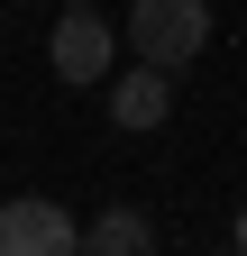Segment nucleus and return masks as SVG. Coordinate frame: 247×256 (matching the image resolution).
<instances>
[{
	"instance_id": "2",
	"label": "nucleus",
	"mask_w": 247,
	"mask_h": 256,
	"mask_svg": "<svg viewBox=\"0 0 247 256\" xmlns=\"http://www.w3.org/2000/svg\"><path fill=\"white\" fill-rule=\"evenodd\" d=\"M46 64L64 74V92H101L110 64H119V28H110L101 10H64L55 37H46Z\"/></svg>"
},
{
	"instance_id": "3",
	"label": "nucleus",
	"mask_w": 247,
	"mask_h": 256,
	"mask_svg": "<svg viewBox=\"0 0 247 256\" xmlns=\"http://www.w3.org/2000/svg\"><path fill=\"white\" fill-rule=\"evenodd\" d=\"M74 247H82V220H64L55 202L37 192L0 202V256H74Z\"/></svg>"
},
{
	"instance_id": "6",
	"label": "nucleus",
	"mask_w": 247,
	"mask_h": 256,
	"mask_svg": "<svg viewBox=\"0 0 247 256\" xmlns=\"http://www.w3.org/2000/svg\"><path fill=\"white\" fill-rule=\"evenodd\" d=\"M229 238H238V247H247V210H238V220H229Z\"/></svg>"
},
{
	"instance_id": "8",
	"label": "nucleus",
	"mask_w": 247,
	"mask_h": 256,
	"mask_svg": "<svg viewBox=\"0 0 247 256\" xmlns=\"http://www.w3.org/2000/svg\"><path fill=\"white\" fill-rule=\"evenodd\" d=\"M55 10H92V0H55Z\"/></svg>"
},
{
	"instance_id": "4",
	"label": "nucleus",
	"mask_w": 247,
	"mask_h": 256,
	"mask_svg": "<svg viewBox=\"0 0 247 256\" xmlns=\"http://www.w3.org/2000/svg\"><path fill=\"white\" fill-rule=\"evenodd\" d=\"M101 101H110V119L128 128V138H138V128H165L174 119V74H165V64H128V74L101 82Z\"/></svg>"
},
{
	"instance_id": "1",
	"label": "nucleus",
	"mask_w": 247,
	"mask_h": 256,
	"mask_svg": "<svg viewBox=\"0 0 247 256\" xmlns=\"http://www.w3.org/2000/svg\"><path fill=\"white\" fill-rule=\"evenodd\" d=\"M119 37H128V55H138V64H165V74H183V64L210 46V0H138Z\"/></svg>"
},
{
	"instance_id": "5",
	"label": "nucleus",
	"mask_w": 247,
	"mask_h": 256,
	"mask_svg": "<svg viewBox=\"0 0 247 256\" xmlns=\"http://www.w3.org/2000/svg\"><path fill=\"white\" fill-rule=\"evenodd\" d=\"M74 256H156V220L119 202V210H101V220H82V247H74Z\"/></svg>"
},
{
	"instance_id": "7",
	"label": "nucleus",
	"mask_w": 247,
	"mask_h": 256,
	"mask_svg": "<svg viewBox=\"0 0 247 256\" xmlns=\"http://www.w3.org/2000/svg\"><path fill=\"white\" fill-rule=\"evenodd\" d=\"M202 256H247V247H238V238H229V247H202Z\"/></svg>"
}]
</instances>
